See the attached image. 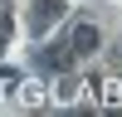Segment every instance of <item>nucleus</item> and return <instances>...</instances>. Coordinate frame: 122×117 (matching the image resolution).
<instances>
[{"mask_svg":"<svg viewBox=\"0 0 122 117\" xmlns=\"http://www.w3.org/2000/svg\"><path fill=\"white\" fill-rule=\"evenodd\" d=\"M64 10H68L64 0H29V34H34V39H44L49 29L64 20Z\"/></svg>","mask_w":122,"mask_h":117,"instance_id":"1","label":"nucleus"},{"mask_svg":"<svg viewBox=\"0 0 122 117\" xmlns=\"http://www.w3.org/2000/svg\"><path fill=\"white\" fill-rule=\"evenodd\" d=\"M68 63H73L68 44H39L34 49V68L39 73H68Z\"/></svg>","mask_w":122,"mask_h":117,"instance_id":"3","label":"nucleus"},{"mask_svg":"<svg viewBox=\"0 0 122 117\" xmlns=\"http://www.w3.org/2000/svg\"><path fill=\"white\" fill-rule=\"evenodd\" d=\"M103 102L107 107H122V78H107L103 83Z\"/></svg>","mask_w":122,"mask_h":117,"instance_id":"5","label":"nucleus"},{"mask_svg":"<svg viewBox=\"0 0 122 117\" xmlns=\"http://www.w3.org/2000/svg\"><path fill=\"white\" fill-rule=\"evenodd\" d=\"M117 54H122V44H117Z\"/></svg>","mask_w":122,"mask_h":117,"instance_id":"7","label":"nucleus"},{"mask_svg":"<svg viewBox=\"0 0 122 117\" xmlns=\"http://www.w3.org/2000/svg\"><path fill=\"white\" fill-rule=\"evenodd\" d=\"M15 88H20V73L15 68H0V93H15Z\"/></svg>","mask_w":122,"mask_h":117,"instance_id":"6","label":"nucleus"},{"mask_svg":"<svg viewBox=\"0 0 122 117\" xmlns=\"http://www.w3.org/2000/svg\"><path fill=\"white\" fill-rule=\"evenodd\" d=\"M15 93H20V98H25V102H29V107H39V102H44V83H20V88H15Z\"/></svg>","mask_w":122,"mask_h":117,"instance_id":"4","label":"nucleus"},{"mask_svg":"<svg viewBox=\"0 0 122 117\" xmlns=\"http://www.w3.org/2000/svg\"><path fill=\"white\" fill-rule=\"evenodd\" d=\"M98 49H103V34H98L93 20H78L73 29H68V54L73 58H93Z\"/></svg>","mask_w":122,"mask_h":117,"instance_id":"2","label":"nucleus"}]
</instances>
